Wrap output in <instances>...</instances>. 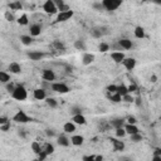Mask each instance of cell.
I'll return each mask as SVG.
<instances>
[{
  "instance_id": "obj_1",
  "label": "cell",
  "mask_w": 161,
  "mask_h": 161,
  "mask_svg": "<svg viewBox=\"0 0 161 161\" xmlns=\"http://www.w3.org/2000/svg\"><path fill=\"white\" fill-rule=\"evenodd\" d=\"M11 96H13V98L17 100V101H24V100H27V97H28V92L23 86H17L15 90L13 91Z\"/></svg>"
},
{
  "instance_id": "obj_2",
  "label": "cell",
  "mask_w": 161,
  "mask_h": 161,
  "mask_svg": "<svg viewBox=\"0 0 161 161\" xmlns=\"http://www.w3.org/2000/svg\"><path fill=\"white\" fill-rule=\"evenodd\" d=\"M102 4H103V8L105 9H107V10H110V11H113L121 6L122 0H103Z\"/></svg>"
},
{
  "instance_id": "obj_3",
  "label": "cell",
  "mask_w": 161,
  "mask_h": 161,
  "mask_svg": "<svg viewBox=\"0 0 161 161\" xmlns=\"http://www.w3.org/2000/svg\"><path fill=\"white\" fill-rule=\"evenodd\" d=\"M43 10L47 13V14H55L58 11V6L55 5L54 0H47L45 3L43 4Z\"/></svg>"
},
{
  "instance_id": "obj_4",
  "label": "cell",
  "mask_w": 161,
  "mask_h": 161,
  "mask_svg": "<svg viewBox=\"0 0 161 161\" xmlns=\"http://www.w3.org/2000/svg\"><path fill=\"white\" fill-rule=\"evenodd\" d=\"M13 121L18 122V124H27V122L31 121V120L29 118V116H27V113H25V112L18 111V112L14 115V117H13Z\"/></svg>"
},
{
  "instance_id": "obj_5",
  "label": "cell",
  "mask_w": 161,
  "mask_h": 161,
  "mask_svg": "<svg viewBox=\"0 0 161 161\" xmlns=\"http://www.w3.org/2000/svg\"><path fill=\"white\" fill-rule=\"evenodd\" d=\"M52 90L57 93H61V94H64V93H68L69 92V87L64 83H53L52 86Z\"/></svg>"
},
{
  "instance_id": "obj_6",
  "label": "cell",
  "mask_w": 161,
  "mask_h": 161,
  "mask_svg": "<svg viewBox=\"0 0 161 161\" xmlns=\"http://www.w3.org/2000/svg\"><path fill=\"white\" fill-rule=\"evenodd\" d=\"M73 17V10H67V11H59L57 21H67Z\"/></svg>"
},
{
  "instance_id": "obj_7",
  "label": "cell",
  "mask_w": 161,
  "mask_h": 161,
  "mask_svg": "<svg viewBox=\"0 0 161 161\" xmlns=\"http://www.w3.org/2000/svg\"><path fill=\"white\" fill-rule=\"evenodd\" d=\"M42 78L44 81H48V82H53L55 79V74L52 69H43L42 72Z\"/></svg>"
},
{
  "instance_id": "obj_8",
  "label": "cell",
  "mask_w": 161,
  "mask_h": 161,
  "mask_svg": "<svg viewBox=\"0 0 161 161\" xmlns=\"http://www.w3.org/2000/svg\"><path fill=\"white\" fill-rule=\"evenodd\" d=\"M122 64H124V67L126 69L132 71V69L136 67V59H134V58H125L124 62H122Z\"/></svg>"
},
{
  "instance_id": "obj_9",
  "label": "cell",
  "mask_w": 161,
  "mask_h": 161,
  "mask_svg": "<svg viewBox=\"0 0 161 161\" xmlns=\"http://www.w3.org/2000/svg\"><path fill=\"white\" fill-rule=\"evenodd\" d=\"M33 96H34V98L38 101H43V100H45L47 94H45V91H44L43 88H37V90L33 91Z\"/></svg>"
},
{
  "instance_id": "obj_10",
  "label": "cell",
  "mask_w": 161,
  "mask_h": 161,
  "mask_svg": "<svg viewBox=\"0 0 161 161\" xmlns=\"http://www.w3.org/2000/svg\"><path fill=\"white\" fill-rule=\"evenodd\" d=\"M111 58H112L116 63H122L126 57H125L124 53L120 50V52H112V53H111Z\"/></svg>"
},
{
  "instance_id": "obj_11",
  "label": "cell",
  "mask_w": 161,
  "mask_h": 161,
  "mask_svg": "<svg viewBox=\"0 0 161 161\" xmlns=\"http://www.w3.org/2000/svg\"><path fill=\"white\" fill-rule=\"evenodd\" d=\"M93 61H94V54H92V53H84L83 57H82V63L84 65H90L91 63H93Z\"/></svg>"
},
{
  "instance_id": "obj_12",
  "label": "cell",
  "mask_w": 161,
  "mask_h": 161,
  "mask_svg": "<svg viewBox=\"0 0 161 161\" xmlns=\"http://www.w3.org/2000/svg\"><path fill=\"white\" fill-rule=\"evenodd\" d=\"M9 71H10V73H14V74H19L21 72V67L20 64L17 62H13L9 64Z\"/></svg>"
},
{
  "instance_id": "obj_13",
  "label": "cell",
  "mask_w": 161,
  "mask_h": 161,
  "mask_svg": "<svg viewBox=\"0 0 161 161\" xmlns=\"http://www.w3.org/2000/svg\"><path fill=\"white\" fill-rule=\"evenodd\" d=\"M72 121H73L75 125H84L86 124V117H84L82 113H78V115H73Z\"/></svg>"
},
{
  "instance_id": "obj_14",
  "label": "cell",
  "mask_w": 161,
  "mask_h": 161,
  "mask_svg": "<svg viewBox=\"0 0 161 161\" xmlns=\"http://www.w3.org/2000/svg\"><path fill=\"white\" fill-rule=\"evenodd\" d=\"M111 142L113 145V147H115V150L117 151H122L125 149V144L124 141H120L118 138H111Z\"/></svg>"
},
{
  "instance_id": "obj_15",
  "label": "cell",
  "mask_w": 161,
  "mask_h": 161,
  "mask_svg": "<svg viewBox=\"0 0 161 161\" xmlns=\"http://www.w3.org/2000/svg\"><path fill=\"white\" fill-rule=\"evenodd\" d=\"M63 131H64L65 134H73V132L75 131V124L73 121L64 124V126H63Z\"/></svg>"
},
{
  "instance_id": "obj_16",
  "label": "cell",
  "mask_w": 161,
  "mask_h": 161,
  "mask_svg": "<svg viewBox=\"0 0 161 161\" xmlns=\"http://www.w3.org/2000/svg\"><path fill=\"white\" fill-rule=\"evenodd\" d=\"M40 31H42V27L39 24H33L30 25V35L31 37H38L40 35Z\"/></svg>"
},
{
  "instance_id": "obj_17",
  "label": "cell",
  "mask_w": 161,
  "mask_h": 161,
  "mask_svg": "<svg viewBox=\"0 0 161 161\" xmlns=\"http://www.w3.org/2000/svg\"><path fill=\"white\" fill-rule=\"evenodd\" d=\"M84 138L83 136H81V135H74V136L71 137V142L72 145H74V146H81L82 144H83Z\"/></svg>"
},
{
  "instance_id": "obj_18",
  "label": "cell",
  "mask_w": 161,
  "mask_h": 161,
  "mask_svg": "<svg viewBox=\"0 0 161 161\" xmlns=\"http://www.w3.org/2000/svg\"><path fill=\"white\" fill-rule=\"evenodd\" d=\"M72 142H71V140L65 136V135H61V136L58 137V145L59 146H64V147H67L69 146Z\"/></svg>"
},
{
  "instance_id": "obj_19",
  "label": "cell",
  "mask_w": 161,
  "mask_h": 161,
  "mask_svg": "<svg viewBox=\"0 0 161 161\" xmlns=\"http://www.w3.org/2000/svg\"><path fill=\"white\" fill-rule=\"evenodd\" d=\"M125 130L128 135H134V134H137L138 132V128L136 125H132V124H127L125 125Z\"/></svg>"
},
{
  "instance_id": "obj_20",
  "label": "cell",
  "mask_w": 161,
  "mask_h": 161,
  "mask_svg": "<svg viewBox=\"0 0 161 161\" xmlns=\"http://www.w3.org/2000/svg\"><path fill=\"white\" fill-rule=\"evenodd\" d=\"M118 44L121 45V48L125 50L132 48V42L130 39H121V40H118Z\"/></svg>"
},
{
  "instance_id": "obj_21",
  "label": "cell",
  "mask_w": 161,
  "mask_h": 161,
  "mask_svg": "<svg viewBox=\"0 0 161 161\" xmlns=\"http://www.w3.org/2000/svg\"><path fill=\"white\" fill-rule=\"evenodd\" d=\"M28 57L31 59V61H39V59H42L44 54L42 52H30L28 53Z\"/></svg>"
},
{
  "instance_id": "obj_22",
  "label": "cell",
  "mask_w": 161,
  "mask_h": 161,
  "mask_svg": "<svg viewBox=\"0 0 161 161\" xmlns=\"http://www.w3.org/2000/svg\"><path fill=\"white\" fill-rule=\"evenodd\" d=\"M0 82H1V83H9V82H10V74L9 73H6V72H0Z\"/></svg>"
},
{
  "instance_id": "obj_23",
  "label": "cell",
  "mask_w": 161,
  "mask_h": 161,
  "mask_svg": "<svg viewBox=\"0 0 161 161\" xmlns=\"http://www.w3.org/2000/svg\"><path fill=\"white\" fill-rule=\"evenodd\" d=\"M135 37L138 38V39H142L145 37V30L142 27H136L135 28Z\"/></svg>"
},
{
  "instance_id": "obj_24",
  "label": "cell",
  "mask_w": 161,
  "mask_h": 161,
  "mask_svg": "<svg viewBox=\"0 0 161 161\" xmlns=\"http://www.w3.org/2000/svg\"><path fill=\"white\" fill-rule=\"evenodd\" d=\"M110 98H111V101H113L115 103H118V102H121V101H122V96L120 93L115 92V93L110 94Z\"/></svg>"
},
{
  "instance_id": "obj_25",
  "label": "cell",
  "mask_w": 161,
  "mask_h": 161,
  "mask_svg": "<svg viewBox=\"0 0 161 161\" xmlns=\"http://www.w3.org/2000/svg\"><path fill=\"white\" fill-rule=\"evenodd\" d=\"M20 42L24 44V45H30L31 42H33V39H31L30 35H21L20 37Z\"/></svg>"
},
{
  "instance_id": "obj_26",
  "label": "cell",
  "mask_w": 161,
  "mask_h": 161,
  "mask_svg": "<svg viewBox=\"0 0 161 161\" xmlns=\"http://www.w3.org/2000/svg\"><path fill=\"white\" fill-rule=\"evenodd\" d=\"M31 150L34 151L35 154H38L39 155L40 152H42V147H40V145H39V142H37V141H34V142H31Z\"/></svg>"
},
{
  "instance_id": "obj_27",
  "label": "cell",
  "mask_w": 161,
  "mask_h": 161,
  "mask_svg": "<svg viewBox=\"0 0 161 161\" xmlns=\"http://www.w3.org/2000/svg\"><path fill=\"white\" fill-rule=\"evenodd\" d=\"M74 48L78 50H86V44L83 40H75L74 42Z\"/></svg>"
},
{
  "instance_id": "obj_28",
  "label": "cell",
  "mask_w": 161,
  "mask_h": 161,
  "mask_svg": "<svg viewBox=\"0 0 161 161\" xmlns=\"http://www.w3.org/2000/svg\"><path fill=\"white\" fill-rule=\"evenodd\" d=\"M117 93H120L122 97H124L125 94H127V93H130V92H128V88L122 84V86H118L117 87Z\"/></svg>"
},
{
  "instance_id": "obj_29",
  "label": "cell",
  "mask_w": 161,
  "mask_h": 161,
  "mask_svg": "<svg viewBox=\"0 0 161 161\" xmlns=\"http://www.w3.org/2000/svg\"><path fill=\"white\" fill-rule=\"evenodd\" d=\"M43 151L47 154V155H50V154L54 152V146H53V145H50V144H47L45 146H44Z\"/></svg>"
},
{
  "instance_id": "obj_30",
  "label": "cell",
  "mask_w": 161,
  "mask_h": 161,
  "mask_svg": "<svg viewBox=\"0 0 161 161\" xmlns=\"http://www.w3.org/2000/svg\"><path fill=\"white\" fill-rule=\"evenodd\" d=\"M112 126H113L115 128L124 127V120H120V118H117V120H113V121H112Z\"/></svg>"
},
{
  "instance_id": "obj_31",
  "label": "cell",
  "mask_w": 161,
  "mask_h": 161,
  "mask_svg": "<svg viewBox=\"0 0 161 161\" xmlns=\"http://www.w3.org/2000/svg\"><path fill=\"white\" fill-rule=\"evenodd\" d=\"M9 8L13 9V10H21L23 9V6L19 1H15V3H11V4H9Z\"/></svg>"
},
{
  "instance_id": "obj_32",
  "label": "cell",
  "mask_w": 161,
  "mask_h": 161,
  "mask_svg": "<svg viewBox=\"0 0 161 161\" xmlns=\"http://www.w3.org/2000/svg\"><path fill=\"white\" fill-rule=\"evenodd\" d=\"M18 23L20 24V25H27L28 23H29V20H28L27 14H23V15H21V17L18 19Z\"/></svg>"
},
{
  "instance_id": "obj_33",
  "label": "cell",
  "mask_w": 161,
  "mask_h": 161,
  "mask_svg": "<svg viewBox=\"0 0 161 161\" xmlns=\"http://www.w3.org/2000/svg\"><path fill=\"white\" fill-rule=\"evenodd\" d=\"M130 136H131V141H134V142H140V141L142 140V136L140 135V132L134 134V135H130Z\"/></svg>"
},
{
  "instance_id": "obj_34",
  "label": "cell",
  "mask_w": 161,
  "mask_h": 161,
  "mask_svg": "<svg viewBox=\"0 0 161 161\" xmlns=\"http://www.w3.org/2000/svg\"><path fill=\"white\" fill-rule=\"evenodd\" d=\"M126 134H127V132H126L125 127H120V128H116V136H117V137H124Z\"/></svg>"
},
{
  "instance_id": "obj_35",
  "label": "cell",
  "mask_w": 161,
  "mask_h": 161,
  "mask_svg": "<svg viewBox=\"0 0 161 161\" xmlns=\"http://www.w3.org/2000/svg\"><path fill=\"white\" fill-rule=\"evenodd\" d=\"M98 49H100V52L105 53V52H107V50H110V45L107 43H101L98 45Z\"/></svg>"
},
{
  "instance_id": "obj_36",
  "label": "cell",
  "mask_w": 161,
  "mask_h": 161,
  "mask_svg": "<svg viewBox=\"0 0 161 161\" xmlns=\"http://www.w3.org/2000/svg\"><path fill=\"white\" fill-rule=\"evenodd\" d=\"M47 105L49 107H52V108H55L58 106V103H57V101L54 98H47Z\"/></svg>"
},
{
  "instance_id": "obj_37",
  "label": "cell",
  "mask_w": 161,
  "mask_h": 161,
  "mask_svg": "<svg viewBox=\"0 0 161 161\" xmlns=\"http://www.w3.org/2000/svg\"><path fill=\"white\" fill-rule=\"evenodd\" d=\"M92 35L94 38H101V35H102L101 28H94V29H92Z\"/></svg>"
},
{
  "instance_id": "obj_38",
  "label": "cell",
  "mask_w": 161,
  "mask_h": 161,
  "mask_svg": "<svg viewBox=\"0 0 161 161\" xmlns=\"http://www.w3.org/2000/svg\"><path fill=\"white\" fill-rule=\"evenodd\" d=\"M122 100H124L125 102H134V97H132V96H130V93L125 94V96L122 97Z\"/></svg>"
},
{
  "instance_id": "obj_39",
  "label": "cell",
  "mask_w": 161,
  "mask_h": 161,
  "mask_svg": "<svg viewBox=\"0 0 161 161\" xmlns=\"http://www.w3.org/2000/svg\"><path fill=\"white\" fill-rule=\"evenodd\" d=\"M107 91H108L110 93H115V92H117V86H113V84H111V86L107 87Z\"/></svg>"
},
{
  "instance_id": "obj_40",
  "label": "cell",
  "mask_w": 161,
  "mask_h": 161,
  "mask_svg": "<svg viewBox=\"0 0 161 161\" xmlns=\"http://www.w3.org/2000/svg\"><path fill=\"white\" fill-rule=\"evenodd\" d=\"M54 47L57 49H64V45H63V43H61L59 40H54Z\"/></svg>"
},
{
  "instance_id": "obj_41",
  "label": "cell",
  "mask_w": 161,
  "mask_h": 161,
  "mask_svg": "<svg viewBox=\"0 0 161 161\" xmlns=\"http://www.w3.org/2000/svg\"><path fill=\"white\" fill-rule=\"evenodd\" d=\"M71 113L72 115H78V113H82V111H81L79 107H73V108L71 110Z\"/></svg>"
},
{
  "instance_id": "obj_42",
  "label": "cell",
  "mask_w": 161,
  "mask_h": 161,
  "mask_svg": "<svg viewBox=\"0 0 161 161\" xmlns=\"http://www.w3.org/2000/svg\"><path fill=\"white\" fill-rule=\"evenodd\" d=\"M9 127H10V124H9V122H6V124H4V125L0 126V130L5 132V131H8V130H9Z\"/></svg>"
},
{
  "instance_id": "obj_43",
  "label": "cell",
  "mask_w": 161,
  "mask_h": 161,
  "mask_svg": "<svg viewBox=\"0 0 161 161\" xmlns=\"http://www.w3.org/2000/svg\"><path fill=\"white\" fill-rule=\"evenodd\" d=\"M136 118L132 117V116H130V117H127V124H132V125H136Z\"/></svg>"
},
{
  "instance_id": "obj_44",
  "label": "cell",
  "mask_w": 161,
  "mask_h": 161,
  "mask_svg": "<svg viewBox=\"0 0 161 161\" xmlns=\"http://www.w3.org/2000/svg\"><path fill=\"white\" fill-rule=\"evenodd\" d=\"M5 18H6V20H9V21H13V20H14V17H13V15H11L9 11L5 13Z\"/></svg>"
},
{
  "instance_id": "obj_45",
  "label": "cell",
  "mask_w": 161,
  "mask_h": 161,
  "mask_svg": "<svg viewBox=\"0 0 161 161\" xmlns=\"http://www.w3.org/2000/svg\"><path fill=\"white\" fill-rule=\"evenodd\" d=\"M6 90H8V92H11L13 93V91L15 90V87L13 86L11 83H6Z\"/></svg>"
},
{
  "instance_id": "obj_46",
  "label": "cell",
  "mask_w": 161,
  "mask_h": 161,
  "mask_svg": "<svg viewBox=\"0 0 161 161\" xmlns=\"http://www.w3.org/2000/svg\"><path fill=\"white\" fill-rule=\"evenodd\" d=\"M127 88H128V92H130V93H132V92H135V91H136V90H137V87H136V84H131V86H128Z\"/></svg>"
},
{
  "instance_id": "obj_47",
  "label": "cell",
  "mask_w": 161,
  "mask_h": 161,
  "mask_svg": "<svg viewBox=\"0 0 161 161\" xmlns=\"http://www.w3.org/2000/svg\"><path fill=\"white\" fill-rule=\"evenodd\" d=\"M54 3H55V5L58 6V9L61 8V6L64 5V1H63V0H54ZM58 11H59V10H58Z\"/></svg>"
},
{
  "instance_id": "obj_48",
  "label": "cell",
  "mask_w": 161,
  "mask_h": 161,
  "mask_svg": "<svg viewBox=\"0 0 161 161\" xmlns=\"http://www.w3.org/2000/svg\"><path fill=\"white\" fill-rule=\"evenodd\" d=\"M93 8L97 10H102L103 9V4H93Z\"/></svg>"
},
{
  "instance_id": "obj_49",
  "label": "cell",
  "mask_w": 161,
  "mask_h": 161,
  "mask_svg": "<svg viewBox=\"0 0 161 161\" xmlns=\"http://www.w3.org/2000/svg\"><path fill=\"white\" fill-rule=\"evenodd\" d=\"M47 156H48V155H47V154H45V152H44V151L42 150V152L39 154V160H44Z\"/></svg>"
},
{
  "instance_id": "obj_50",
  "label": "cell",
  "mask_w": 161,
  "mask_h": 161,
  "mask_svg": "<svg viewBox=\"0 0 161 161\" xmlns=\"http://www.w3.org/2000/svg\"><path fill=\"white\" fill-rule=\"evenodd\" d=\"M152 160H154V161H161V156L157 155V154H155V155H154V157H152Z\"/></svg>"
},
{
  "instance_id": "obj_51",
  "label": "cell",
  "mask_w": 161,
  "mask_h": 161,
  "mask_svg": "<svg viewBox=\"0 0 161 161\" xmlns=\"http://www.w3.org/2000/svg\"><path fill=\"white\" fill-rule=\"evenodd\" d=\"M45 134L48 135V136H50V137L54 136V131H53V130H47V131H45Z\"/></svg>"
},
{
  "instance_id": "obj_52",
  "label": "cell",
  "mask_w": 161,
  "mask_h": 161,
  "mask_svg": "<svg viewBox=\"0 0 161 161\" xmlns=\"http://www.w3.org/2000/svg\"><path fill=\"white\" fill-rule=\"evenodd\" d=\"M8 122V120H6L5 117H1L0 118V125H4V124H6Z\"/></svg>"
},
{
  "instance_id": "obj_53",
  "label": "cell",
  "mask_w": 161,
  "mask_h": 161,
  "mask_svg": "<svg viewBox=\"0 0 161 161\" xmlns=\"http://www.w3.org/2000/svg\"><path fill=\"white\" fill-rule=\"evenodd\" d=\"M155 154H157V155L161 156V149H156V150H155Z\"/></svg>"
},
{
  "instance_id": "obj_54",
  "label": "cell",
  "mask_w": 161,
  "mask_h": 161,
  "mask_svg": "<svg viewBox=\"0 0 161 161\" xmlns=\"http://www.w3.org/2000/svg\"><path fill=\"white\" fill-rule=\"evenodd\" d=\"M151 81H152V82H156V77H155V75H152V77H151Z\"/></svg>"
},
{
  "instance_id": "obj_55",
  "label": "cell",
  "mask_w": 161,
  "mask_h": 161,
  "mask_svg": "<svg viewBox=\"0 0 161 161\" xmlns=\"http://www.w3.org/2000/svg\"><path fill=\"white\" fill-rule=\"evenodd\" d=\"M102 159H103L102 156H96V160H102Z\"/></svg>"
},
{
  "instance_id": "obj_56",
  "label": "cell",
  "mask_w": 161,
  "mask_h": 161,
  "mask_svg": "<svg viewBox=\"0 0 161 161\" xmlns=\"http://www.w3.org/2000/svg\"><path fill=\"white\" fill-rule=\"evenodd\" d=\"M154 1H155L156 4H161V0H154Z\"/></svg>"
},
{
  "instance_id": "obj_57",
  "label": "cell",
  "mask_w": 161,
  "mask_h": 161,
  "mask_svg": "<svg viewBox=\"0 0 161 161\" xmlns=\"http://www.w3.org/2000/svg\"><path fill=\"white\" fill-rule=\"evenodd\" d=\"M152 1H154V0H152Z\"/></svg>"
}]
</instances>
